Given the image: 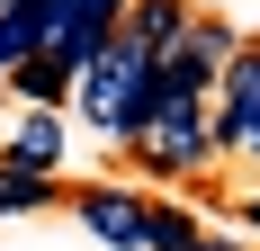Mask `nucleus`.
I'll return each instance as SVG.
<instances>
[{
  "instance_id": "obj_8",
  "label": "nucleus",
  "mask_w": 260,
  "mask_h": 251,
  "mask_svg": "<svg viewBox=\"0 0 260 251\" xmlns=\"http://www.w3.org/2000/svg\"><path fill=\"white\" fill-rule=\"evenodd\" d=\"M0 162H9V171L54 179V162H63V125H54V108H27V117H18V135L0 144Z\"/></svg>"
},
{
  "instance_id": "obj_1",
  "label": "nucleus",
  "mask_w": 260,
  "mask_h": 251,
  "mask_svg": "<svg viewBox=\"0 0 260 251\" xmlns=\"http://www.w3.org/2000/svg\"><path fill=\"white\" fill-rule=\"evenodd\" d=\"M144 81H153V63H135V54L108 45L99 63H81V72H72L63 108H81V125H90L99 144H126L135 125H144Z\"/></svg>"
},
{
  "instance_id": "obj_2",
  "label": "nucleus",
  "mask_w": 260,
  "mask_h": 251,
  "mask_svg": "<svg viewBox=\"0 0 260 251\" xmlns=\"http://www.w3.org/2000/svg\"><path fill=\"white\" fill-rule=\"evenodd\" d=\"M207 144L215 162H260V36H242L224 81L207 90Z\"/></svg>"
},
{
  "instance_id": "obj_10",
  "label": "nucleus",
  "mask_w": 260,
  "mask_h": 251,
  "mask_svg": "<svg viewBox=\"0 0 260 251\" xmlns=\"http://www.w3.org/2000/svg\"><path fill=\"white\" fill-rule=\"evenodd\" d=\"M198 206H144V251H198Z\"/></svg>"
},
{
  "instance_id": "obj_5",
  "label": "nucleus",
  "mask_w": 260,
  "mask_h": 251,
  "mask_svg": "<svg viewBox=\"0 0 260 251\" xmlns=\"http://www.w3.org/2000/svg\"><path fill=\"white\" fill-rule=\"evenodd\" d=\"M63 206H72L81 233H99L108 251H144V198H135V189H63Z\"/></svg>"
},
{
  "instance_id": "obj_7",
  "label": "nucleus",
  "mask_w": 260,
  "mask_h": 251,
  "mask_svg": "<svg viewBox=\"0 0 260 251\" xmlns=\"http://www.w3.org/2000/svg\"><path fill=\"white\" fill-rule=\"evenodd\" d=\"M54 18H63V0H0V72H18L27 54H45Z\"/></svg>"
},
{
  "instance_id": "obj_11",
  "label": "nucleus",
  "mask_w": 260,
  "mask_h": 251,
  "mask_svg": "<svg viewBox=\"0 0 260 251\" xmlns=\"http://www.w3.org/2000/svg\"><path fill=\"white\" fill-rule=\"evenodd\" d=\"M54 198H63L54 179H36V171H9V162H0V215H27V206H54Z\"/></svg>"
},
{
  "instance_id": "obj_9",
  "label": "nucleus",
  "mask_w": 260,
  "mask_h": 251,
  "mask_svg": "<svg viewBox=\"0 0 260 251\" xmlns=\"http://www.w3.org/2000/svg\"><path fill=\"white\" fill-rule=\"evenodd\" d=\"M9 90H18V108H63V90H72V72H54L45 54H27L18 72H0Z\"/></svg>"
},
{
  "instance_id": "obj_4",
  "label": "nucleus",
  "mask_w": 260,
  "mask_h": 251,
  "mask_svg": "<svg viewBox=\"0 0 260 251\" xmlns=\"http://www.w3.org/2000/svg\"><path fill=\"white\" fill-rule=\"evenodd\" d=\"M180 27H188V0H126V9H117V27H108V45L135 54V63H171Z\"/></svg>"
},
{
  "instance_id": "obj_12",
  "label": "nucleus",
  "mask_w": 260,
  "mask_h": 251,
  "mask_svg": "<svg viewBox=\"0 0 260 251\" xmlns=\"http://www.w3.org/2000/svg\"><path fill=\"white\" fill-rule=\"evenodd\" d=\"M198 251H242V242H224V233H198Z\"/></svg>"
},
{
  "instance_id": "obj_14",
  "label": "nucleus",
  "mask_w": 260,
  "mask_h": 251,
  "mask_svg": "<svg viewBox=\"0 0 260 251\" xmlns=\"http://www.w3.org/2000/svg\"><path fill=\"white\" fill-rule=\"evenodd\" d=\"M242 225H260V198H242Z\"/></svg>"
},
{
  "instance_id": "obj_3",
  "label": "nucleus",
  "mask_w": 260,
  "mask_h": 251,
  "mask_svg": "<svg viewBox=\"0 0 260 251\" xmlns=\"http://www.w3.org/2000/svg\"><path fill=\"white\" fill-rule=\"evenodd\" d=\"M144 179H198L215 171V144H207V108H153V117L135 125L126 144H117Z\"/></svg>"
},
{
  "instance_id": "obj_13",
  "label": "nucleus",
  "mask_w": 260,
  "mask_h": 251,
  "mask_svg": "<svg viewBox=\"0 0 260 251\" xmlns=\"http://www.w3.org/2000/svg\"><path fill=\"white\" fill-rule=\"evenodd\" d=\"M90 9H99V18H117V9H126V0H90Z\"/></svg>"
},
{
  "instance_id": "obj_6",
  "label": "nucleus",
  "mask_w": 260,
  "mask_h": 251,
  "mask_svg": "<svg viewBox=\"0 0 260 251\" xmlns=\"http://www.w3.org/2000/svg\"><path fill=\"white\" fill-rule=\"evenodd\" d=\"M234 27L224 18H207V9H188V27H180V45H171V63H180L188 81H198V90H215V81H224V63H234Z\"/></svg>"
}]
</instances>
